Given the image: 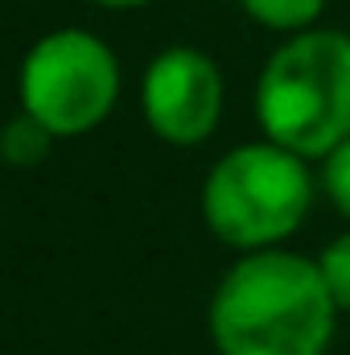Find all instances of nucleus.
I'll list each match as a JSON object with an SVG mask.
<instances>
[{
	"instance_id": "1",
	"label": "nucleus",
	"mask_w": 350,
	"mask_h": 355,
	"mask_svg": "<svg viewBox=\"0 0 350 355\" xmlns=\"http://www.w3.org/2000/svg\"><path fill=\"white\" fill-rule=\"evenodd\" d=\"M338 314L317 257L268 248L231 261L219 277L206 331L219 355H326Z\"/></svg>"
},
{
	"instance_id": "2",
	"label": "nucleus",
	"mask_w": 350,
	"mask_h": 355,
	"mask_svg": "<svg viewBox=\"0 0 350 355\" xmlns=\"http://www.w3.org/2000/svg\"><path fill=\"white\" fill-rule=\"evenodd\" d=\"M256 124L280 149L322 162L350 137V33L317 25L268 54L252 95Z\"/></svg>"
},
{
	"instance_id": "3",
	"label": "nucleus",
	"mask_w": 350,
	"mask_h": 355,
	"mask_svg": "<svg viewBox=\"0 0 350 355\" xmlns=\"http://www.w3.org/2000/svg\"><path fill=\"white\" fill-rule=\"evenodd\" d=\"M317 194L322 186L313 162L260 137L210 162L198 190V211L223 248L248 257L284 248V240H293L309 219Z\"/></svg>"
},
{
	"instance_id": "4",
	"label": "nucleus",
	"mask_w": 350,
	"mask_h": 355,
	"mask_svg": "<svg viewBox=\"0 0 350 355\" xmlns=\"http://www.w3.org/2000/svg\"><path fill=\"white\" fill-rule=\"evenodd\" d=\"M124 91L116 50L79 25L46 29L21 58L17 107L58 141H79L107 124Z\"/></svg>"
},
{
	"instance_id": "5",
	"label": "nucleus",
	"mask_w": 350,
	"mask_h": 355,
	"mask_svg": "<svg viewBox=\"0 0 350 355\" xmlns=\"http://www.w3.org/2000/svg\"><path fill=\"white\" fill-rule=\"evenodd\" d=\"M223 112L227 79L206 50L165 46L149 58L140 75V116L157 141L174 149H198L219 132Z\"/></svg>"
},
{
	"instance_id": "6",
	"label": "nucleus",
	"mask_w": 350,
	"mask_h": 355,
	"mask_svg": "<svg viewBox=\"0 0 350 355\" xmlns=\"http://www.w3.org/2000/svg\"><path fill=\"white\" fill-rule=\"evenodd\" d=\"M326 4L330 0H239L248 21H256L260 29H272L280 37L317 29L322 17H326Z\"/></svg>"
},
{
	"instance_id": "7",
	"label": "nucleus",
	"mask_w": 350,
	"mask_h": 355,
	"mask_svg": "<svg viewBox=\"0 0 350 355\" xmlns=\"http://www.w3.org/2000/svg\"><path fill=\"white\" fill-rule=\"evenodd\" d=\"M54 145H58V137H54L46 124H37L33 116H25L21 107H17V116L4 124V132H0V153H4V162H8L12 170H37V166L54 153Z\"/></svg>"
},
{
	"instance_id": "8",
	"label": "nucleus",
	"mask_w": 350,
	"mask_h": 355,
	"mask_svg": "<svg viewBox=\"0 0 350 355\" xmlns=\"http://www.w3.org/2000/svg\"><path fill=\"white\" fill-rule=\"evenodd\" d=\"M317 268H322V277H326V289H330L334 306H338L342 314H350V227L338 232V236L317 252Z\"/></svg>"
},
{
	"instance_id": "9",
	"label": "nucleus",
	"mask_w": 350,
	"mask_h": 355,
	"mask_svg": "<svg viewBox=\"0 0 350 355\" xmlns=\"http://www.w3.org/2000/svg\"><path fill=\"white\" fill-rule=\"evenodd\" d=\"M317 186H322V194L330 198V207L350 223V137L330 153V157L317 162Z\"/></svg>"
},
{
	"instance_id": "10",
	"label": "nucleus",
	"mask_w": 350,
	"mask_h": 355,
	"mask_svg": "<svg viewBox=\"0 0 350 355\" xmlns=\"http://www.w3.org/2000/svg\"><path fill=\"white\" fill-rule=\"evenodd\" d=\"M95 8H107V12H132V8H145V4H153V0H87Z\"/></svg>"
}]
</instances>
